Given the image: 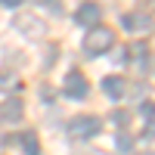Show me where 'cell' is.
Returning a JSON list of instances; mask_svg holds the SVG:
<instances>
[{"mask_svg":"<svg viewBox=\"0 0 155 155\" xmlns=\"http://www.w3.org/2000/svg\"><path fill=\"white\" fill-rule=\"evenodd\" d=\"M115 47V31L106 28V25H93L90 34L84 37V53L87 56H102Z\"/></svg>","mask_w":155,"mask_h":155,"instance_id":"cell-1","label":"cell"},{"mask_svg":"<svg viewBox=\"0 0 155 155\" xmlns=\"http://www.w3.org/2000/svg\"><path fill=\"white\" fill-rule=\"evenodd\" d=\"M99 127H102L99 118H93V115H78V118L68 121L65 130H68L71 140H90V137H96V134H99Z\"/></svg>","mask_w":155,"mask_h":155,"instance_id":"cell-2","label":"cell"},{"mask_svg":"<svg viewBox=\"0 0 155 155\" xmlns=\"http://www.w3.org/2000/svg\"><path fill=\"white\" fill-rule=\"evenodd\" d=\"M16 28L25 34V37H31V41H41V37L47 34V25L41 19H34L31 12H19L16 16Z\"/></svg>","mask_w":155,"mask_h":155,"instance_id":"cell-3","label":"cell"},{"mask_svg":"<svg viewBox=\"0 0 155 155\" xmlns=\"http://www.w3.org/2000/svg\"><path fill=\"white\" fill-rule=\"evenodd\" d=\"M90 93V87H87V78L81 71H68L65 74V96L68 99H84Z\"/></svg>","mask_w":155,"mask_h":155,"instance_id":"cell-4","label":"cell"},{"mask_svg":"<svg viewBox=\"0 0 155 155\" xmlns=\"http://www.w3.org/2000/svg\"><path fill=\"white\" fill-rule=\"evenodd\" d=\"M102 19V9L96 3H81V9L74 12V22L78 25H84V28H93V25H99Z\"/></svg>","mask_w":155,"mask_h":155,"instance_id":"cell-5","label":"cell"},{"mask_svg":"<svg viewBox=\"0 0 155 155\" xmlns=\"http://www.w3.org/2000/svg\"><path fill=\"white\" fill-rule=\"evenodd\" d=\"M102 93L118 102V99H124V93H127V81H124V78H115V74L102 78Z\"/></svg>","mask_w":155,"mask_h":155,"instance_id":"cell-6","label":"cell"},{"mask_svg":"<svg viewBox=\"0 0 155 155\" xmlns=\"http://www.w3.org/2000/svg\"><path fill=\"white\" fill-rule=\"evenodd\" d=\"M22 115H25V102L19 96H9L3 106H0V118H3V121H19Z\"/></svg>","mask_w":155,"mask_h":155,"instance_id":"cell-7","label":"cell"},{"mask_svg":"<svg viewBox=\"0 0 155 155\" xmlns=\"http://www.w3.org/2000/svg\"><path fill=\"white\" fill-rule=\"evenodd\" d=\"M124 28H130V31H149L152 28V19H149V12H134V16H124Z\"/></svg>","mask_w":155,"mask_h":155,"instance_id":"cell-8","label":"cell"},{"mask_svg":"<svg viewBox=\"0 0 155 155\" xmlns=\"http://www.w3.org/2000/svg\"><path fill=\"white\" fill-rule=\"evenodd\" d=\"M22 155H41V143H37V134L34 130H25L22 134Z\"/></svg>","mask_w":155,"mask_h":155,"instance_id":"cell-9","label":"cell"},{"mask_svg":"<svg viewBox=\"0 0 155 155\" xmlns=\"http://www.w3.org/2000/svg\"><path fill=\"white\" fill-rule=\"evenodd\" d=\"M16 84H19V78L12 71H0V90H12Z\"/></svg>","mask_w":155,"mask_h":155,"instance_id":"cell-10","label":"cell"},{"mask_svg":"<svg viewBox=\"0 0 155 155\" xmlns=\"http://www.w3.org/2000/svg\"><path fill=\"white\" fill-rule=\"evenodd\" d=\"M115 146H118L121 152H130V146H134V143H130V137L121 130V134H115Z\"/></svg>","mask_w":155,"mask_h":155,"instance_id":"cell-11","label":"cell"},{"mask_svg":"<svg viewBox=\"0 0 155 155\" xmlns=\"http://www.w3.org/2000/svg\"><path fill=\"white\" fill-rule=\"evenodd\" d=\"M140 115L146 118V127H152V102H149V99L143 102V106H140Z\"/></svg>","mask_w":155,"mask_h":155,"instance_id":"cell-12","label":"cell"},{"mask_svg":"<svg viewBox=\"0 0 155 155\" xmlns=\"http://www.w3.org/2000/svg\"><path fill=\"white\" fill-rule=\"evenodd\" d=\"M115 62H118V65H124V62H127V50H124V47H118V53H115Z\"/></svg>","mask_w":155,"mask_h":155,"instance_id":"cell-13","label":"cell"},{"mask_svg":"<svg viewBox=\"0 0 155 155\" xmlns=\"http://www.w3.org/2000/svg\"><path fill=\"white\" fill-rule=\"evenodd\" d=\"M112 118H115V124H121V127H124V124H127V112H115Z\"/></svg>","mask_w":155,"mask_h":155,"instance_id":"cell-14","label":"cell"},{"mask_svg":"<svg viewBox=\"0 0 155 155\" xmlns=\"http://www.w3.org/2000/svg\"><path fill=\"white\" fill-rule=\"evenodd\" d=\"M19 3H22V0H0V6H9V9H16Z\"/></svg>","mask_w":155,"mask_h":155,"instance_id":"cell-15","label":"cell"}]
</instances>
